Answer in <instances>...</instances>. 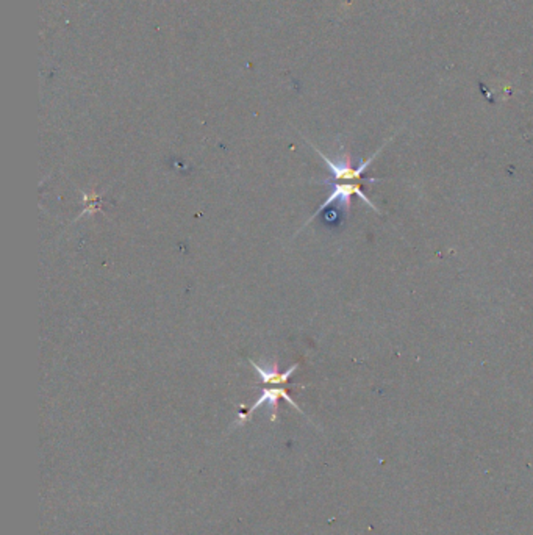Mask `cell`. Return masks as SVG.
<instances>
[{"instance_id":"1","label":"cell","mask_w":533,"mask_h":535,"mask_svg":"<svg viewBox=\"0 0 533 535\" xmlns=\"http://www.w3.org/2000/svg\"><path fill=\"white\" fill-rule=\"evenodd\" d=\"M325 185L330 186V194L327 199L323 202L321 207H319L316 210L315 215H311V218L303 224L302 227L308 226L311 221L316 219L319 216V213H323L325 209H329L332 204H338L340 207L344 210V211H349L350 209V202H352V196H358L360 199L365 201L366 205L369 209H372L374 211L377 213H382L379 209L375 207V204L369 199V197L363 193L362 186H360V182H335V180H325V182H323Z\"/></svg>"},{"instance_id":"2","label":"cell","mask_w":533,"mask_h":535,"mask_svg":"<svg viewBox=\"0 0 533 535\" xmlns=\"http://www.w3.org/2000/svg\"><path fill=\"white\" fill-rule=\"evenodd\" d=\"M310 146L313 147V149L318 152L319 157H321V159L324 160V163L327 164V166H329V169H330V172H332V177H333L335 182H358V180L362 179L363 172H365L369 166H371V163L377 159V155H379V154L382 152V149H383V147H380V149L377 151V152L372 155V157H369V159L365 160V161H360L358 166H354V164H352L350 155H349L347 152H342V154L340 155V159H338V160H332V159L327 157L325 154H323L321 151H319L316 146H313L311 143H310Z\"/></svg>"},{"instance_id":"3","label":"cell","mask_w":533,"mask_h":535,"mask_svg":"<svg viewBox=\"0 0 533 535\" xmlns=\"http://www.w3.org/2000/svg\"><path fill=\"white\" fill-rule=\"evenodd\" d=\"M285 399L286 402H290V406H293L294 409H296V410H299L300 411V414H302V410H300V407L296 404V402H294L291 398H290V394H288V391H286L285 389H265L263 391H261V394H260V398H258V401L255 402V404H253L250 409H249V411H248V414H241L240 415V421H236V423H244V421H248V419L252 416V414H253V411H255L257 409H260L261 406H269V409H270V414H273V416H270V419H273V421H275V418H277V404H278V399Z\"/></svg>"},{"instance_id":"4","label":"cell","mask_w":533,"mask_h":535,"mask_svg":"<svg viewBox=\"0 0 533 535\" xmlns=\"http://www.w3.org/2000/svg\"><path fill=\"white\" fill-rule=\"evenodd\" d=\"M250 365L253 368H255V371L260 376V381L261 382H263V384H275V385H282L285 382H288V379L294 373H296L298 368H299V364H294L293 366H290L288 369H286V371L280 373V371H278L275 361H273V364H270V366H266V365L261 366V365H257L253 360H250Z\"/></svg>"}]
</instances>
